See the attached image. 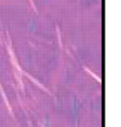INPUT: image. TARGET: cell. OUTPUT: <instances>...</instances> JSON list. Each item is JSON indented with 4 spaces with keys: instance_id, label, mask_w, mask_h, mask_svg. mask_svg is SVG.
<instances>
[{
    "instance_id": "cell-1",
    "label": "cell",
    "mask_w": 121,
    "mask_h": 127,
    "mask_svg": "<svg viewBox=\"0 0 121 127\" xmlns=\"http://www.w3.org/2000/svg\"><path fill=\"white\" fill-rule=\"evenodd\" d=\"M0 92H1V94H2V95H3V99H4V101H5V103H6L7 107H8V108L9 111H10L11 113H12V108H11L10 105H9V103H8V100H7L6 95H5V93H4L3 90V87H1V85H0Z\"/></svg>"
},
{
    "instance_id": "cell-2",
    "label": "cell",
    "mask_w": 121,
    "mask_h": 127,
    "mask_svg": "<svg viewBox=\"0 0 121 127\" xmlns=\"http://www.w3.org/2000/svg\"><path fill=\"white\" fill-rule=\"evenodd\" d=\"M25 74H26V75H27V77H29V78L31 79V80H32V81H34V83H36V84H37V85H38V86H39V87H41V88H42V89H43L44 91H46V92H48V93H50V92H48V91H47V90L46 89V88H45V87H43V86H42V84H40V83H38V81H37V80H35V79H34V78H32V76H31L29 75V74H27V73H25Z\"/></svg>"
},
{
    "instance_id": "cell-3",
    "label": "cell",
    "mask_w": 121,
    "mask_h": 127,
    "mask_svg": "<svg viewBox=\"0 0 121 127\" xmlns=\"http://www.w3.org/2000/svg\"><path fill=\"white\" fill-rule=\"evenodd\" d=\"M84 68H85V71H87V72H89V73H90V74H91V75L92 76H93V77H95V78H96V80H97V81H99V82H101V80H100V79H99V78L98 77V76H97L96 75V74H94L93 72H92V71H90V70H89V69H88V68H87V67H84Z\"/></svg>"
},
{
    "instance_id": "cell-4",
    "label": "cell",
    "mask_w": 121,
    "mask_h": 127,
    "mask_svg": "<svg viewBox=\"0 0 121 127\" xmlns=\"http://www.w3.org/2000/svg\"><path fill=\"white\" fill-rule=\"evenodd\" d=\"M56 29H57V33H58V38H59V42H60V47H62V44H61V33H60V30H59L58 27H56Z\"/></svg>"
},
{
    "instance_id": "cell-5",
    "label": "cell",
    "mask_w": 121,
    "mask_h": 127,
    "mask_svg": "<svg viewBox=\"0 0 121 127\" xmlns=\"http://www.w3.org/2000/svg\"><path fill=\"white\" fill-rule=\"evenodd\" d=\"M30 1V3H31V5L32 6V8H33V10H34L36 13H37V8H36V6H35V4H34V3H33V1L32 0H29Z\"/></svg>"
}]
</instances>
